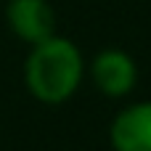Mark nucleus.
<instances>
[{
    "mask_svg": "<svg viewBox=\"0 0 151 151\" xmlns=\"http://www.w3.org/2000/svg\"><path fill=\"white\" fill-rule=\"evenodd\" d=\"M27 88L35 98L45 104L66 101L82 77V58L80 50L64 37H48L35 45L27 58Z\"/></svg>",
    "mask_w": 151,
    "mask_h": 151,
    "instance_id": "obj_1",
    "label": "nucleus"
},
{
    "mask_svg": "<svg viewBox=\"0 0 151 151\" xmlns=\"http://www.w3.org/2000/svg\"><path fill=\"white\" fill-rule=\"evenodd\" d=\"M5 16H8L11 29L32 45L53 37L56 16L45 0H11L5 8Z\"/></svg>",
    "mask_w": 151,
    "mask_h": 151,
    "instance_id": "obj_2",
    "label": "nucleus"
},
{
    "mask_svg": "<svg viewBox=\"0 0 151 151\" xmlns=\"http://www.w3.org/2000/svg\"><path fill=\"white\" fill-rule=\"evenodd\" d=\"M111 143L117 151H151V104L130 106L114 119Z\"/></svg>",
    "mask_w": 151,
    "mask_h": 151,
    "instance_id": "obj_3",
    "label": "nucleus"
},
{
    "mask_svg": "<svg viewBox=\"0 0 151 151\" xmlns=\"http://www.w3.org/2000/svg\"><path fill=\"white\" fill-rule=\"evenodd\" d=\"M93 80L106 96H125L135 85V64L122 50H104L93 64Z\"/></svg>",
    "mask_w": 151,
    "mask_h": 151,
    "instance_id": "obj_4",
    "label": "nucleus"
}]
</instances>
